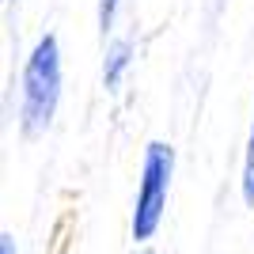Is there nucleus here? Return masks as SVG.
I'll list each match as a JSON object with an SVG mask.
<instances>
[{
	"label": "nucleus",
	"mask_w": 254,
	"mask_h": 254,
	"mask_svg": "<svg viewBox=\"0 0 254 254\" xmlns=\"http://www.w3.org/2000/svg\"><path fill=\"white\" fill-rule=\"evenodd\" d=\"M129 57H133V46L122 42V38H118V42L106 50V61H103V84L110 87V91L122 84V72L129 68Z\"/></svg>",
	"instance_id": "3"
},
{
	"label": "nucleus",
	"mask_w": 254,
	"mask_h": 254,
	"mask_svg": "<svg viewBox=\"0 0 254 254\" xmlns=\"http://www.w3.org/2000/svg\"><path fill=\"white\" fill-rule=\"evenodd\" d=\"M57 103H61V50H57V38L46 34V38H38V46L27 57V68H23V95H19L23 137L27 140L42 137L57 114Z\"/></svg>",
	"instance_id": "1"
},
{
	"label": "nucleus",
	"mask_w": 254,
	"mask_h": 254,
	"mask_svg": "<svg viewBox=\"0 0 254 254\" xmlns=\"http://www.w3.org/2000/svg\"><path fill=\"white\" fill-rule=\"evenodd\" d=\"M114 11H118V0H99V27L103 31L114 27Z\"/></svg>",
	"instance_id": "5"
},
{
	"label": "nucleus",
	"mask_w": 254,
	"mask_h": 254,
	"mask_svg": "<svg viewBox=\"0 0 254 254\" xmlns=\"http://www.w3.org/2000/svg\"><path fill=\"white\" fill-rule=\"evenodd\" d=\"M243 201H247V205H254V126H251L247 159H243Z\"/></svg>",
	"instance_id": "4"
},
{
	"label": "nucleus",
	"mask_w": 254,
	"mask_h": 254,
	"mask_svg": "<svg viewBox=\"0 0 254 254\" xmlns=\"http://www.w3.org/2000/svg\"><path fill=\"white\" fill-rule=\"evenodd\" d=\"M137 254H156V251H137Z\"/></svg>",
	"instance_id": "7"
},
{
	"label": "nucleus",
	"mask_w": 254,
	"mask_h": 254,
	"mask_svg": "<svg viewBox=\"0 0 254 254\" xmlns=\"http://www.w3.org/2000/svg\"><path fill=\"white\" fill-rule=\"evenodd\" d=\"M171 171H175V152L163 140H152L144 148V167H140V190H137V209H133V239L148 243L159 232L163 209H167V190H171Z\"/></svg>",
	"instance_id": "2"
},
{
	"label": "nucleus",
	"mask_w": 254,
	"mask_h": 254,
	"mask_svg": "<svg viewBox=\"0 0 254 254\" xmlns=\"http://www.w3.org/2000/svg\"><path fill=\"white\" fill-rule=\"evenodd\" d=\"M0 254H15V239H11L8 232L0 235Z\"/></svg>",
	"instance_id": "6"
}]
</instances>
